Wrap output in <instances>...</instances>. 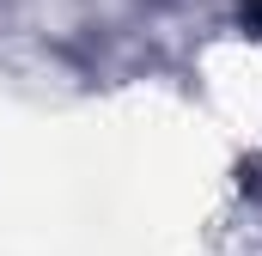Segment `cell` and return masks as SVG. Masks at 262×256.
<instances>
[{
    "label": "cell",
    "instance_id": "obj_1",
    "mask_svg": "<svg viewBox=\"0 0 262 256\" xmlns=\"http://www.w3.org/2000/svg\"><path fill=\"white\" fill-rule=\"evenodd\" d=\"M250 25H262V6H256V12H250Z\"/></svg>",
    "mask_w": 262,
    "mask_h": 256
}]
</instances>
